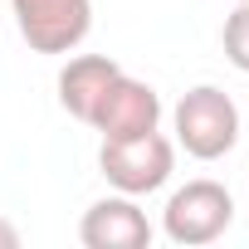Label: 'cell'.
Listing matches in <instances>:
<instances>
[{"mask_svg": "<svg viewBox=\"0 0 249 249\" xmlns=\"http://www.w3.org/2000/svg\"><path fill=\"white\" fill-rule=\"evenodd\" d=\"M88 127L103 132V137H142V132H157L161 127V98H157L152 83L117 73L107 83V93H103V103H98V112H93Z\"/></svg>", "mask_w": 249, "mask_h": 249, "instance_id": "5", "label": "cell"}, {"mask_svg": "<svg viewBox=\"0 0 249 249\" xmlns=\"http://www.w3.org/2000/svg\"><path fill=\"white\" fill-rule=\"evenodd\" d=\"M15 244H20V230H15L5 215H0V249H15Z\"/></svg>", "mask_w": 249, "mask_h": 249, "instance_id": "9", "label": "cell"}, {"mask_svg": "<svg viewBox=\"0 0 249 249\" xmlns=\"http://www.w3.org/2000/svg\"><path fill=\"white\" fill-rule=\"evenodd\" d=\"M220 44H225V59H230L239 73H249V0H239V5H234V15L225 20Z\"/></svg>", "mask_w": 249, "mask_h": 249, "instance_id": "8", "label": "cell"}, {"mask_svg": "<svg viewBox=\"0 0 249 249\" xmlns=\"http://www.w3.org/2000/svg\"><path fill=\"white\" fill-rule=\"evenodd\" d=\"M122 69L107 59V54H73L64 69H59V107L78 122H93L107 83L117 78Z\"/></svg>", "mask_w": 249, "mask_h": 249, "instance_id": "7", "label": "cell"}, {"mask_svg": "<svg viewBox=\"0 0 249 249\" xmlns=\"http://www.w3.org/2000/svg\"><path fill=\"white\" fill-rule=\"evenodd\" d=\"M98 171L122 196H152L176 171V142L161 137V127L157 132H142V137H103Z\"/></svg>", "mask_w": 249, "mask_h": 249, "instance_id": "2", "label": "cell"}, {"mask_svg": "<svg viewBox=\"0 0 249 249\" xmlns=\"http://www.w3.org/2000/svg\"><path fill=\"white\" fill-rule=\"evenodd\" d=\"M230 225H234V196H230L220 181H210V176L186 181L181 191H171V200H166V210H161L166 239H171V244H186V249L215 244Z\"/></svg>", "mask_w": 249, "mask_h": 249, "instance_id": "3", "label": "cell"}, {"mask_svg": "<svg viewBox=\"0 0 249 249\" xmlns=\"http://www.w3.org/2000/svg\"><path fill=\"white\" fill-rule=\"evenodd\" d=\"M83 249H147L152 244V220L137 205V196H103L83 210L78 220Z\"/></svg>", "mask_w": 249, "mask_h": 249, "instance_id": "6", "label": "cell"}, {"mask_svg": "<svg viewBox=\"0 0 249 249\" xmlns=\"http://www.w3.org/2000/svg\"><path fill=\"white\" fill-rule=\"evenodd\" d=\"M171 127H176V147L196 161H220L234 152L239 142V107L225 88L200 83L191 93H181V103L171 107Z\"/></svg>", "mask_w": 249, "mask_h": 249, "instance_id": "1", "label": "cell"}, {"mask_svg": "<svg viewBox=\"0 0 249 249\" xmlns=\"http://www.w3.org/2000/svg\"><path fill=\"white\" fill-rule=\"evenodd\" d=\"M10 10L35 54H73L93 30V0H10Z\"/></svg>", "mask_w": 249, "mask_h": 249, "instance_id": "4", "label": "cell"}]
</instances>
